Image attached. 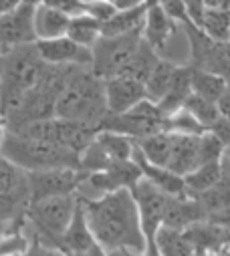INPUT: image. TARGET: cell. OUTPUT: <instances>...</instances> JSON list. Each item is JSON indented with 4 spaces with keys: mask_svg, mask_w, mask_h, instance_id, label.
<instances>
[{
    "mask_svg": "<svg viewBox=\"0 0 230 256\" xmlns=\"http://www.w3.org/2000/svg\"><path fill=\"white\" fill-rule=\"evenodd\" d=\"M75 256H109V250H107L103 244L95 242L91 248H87L85 252H81V254H75Z\"/></svg>",
    "mask_w": 230,
    "mask_h": 256,
    "instance_id": "obj_43",
    "label": "cell"
},
{
    "mask_svg": "<svg viewBox=\"0 0 230 256\" xmlns=\"http://www.w3.org/2000/svg\"><path fill=\"white\" fill-rule=\"evenodd\" d=\"M194 256H210V254H206V252H196Z\"/></svg>",
    "mask_w": 230,
    "mask_h": 256,
    "instance_id": "obj_51",
    "label": "cell"
},
{
    "mask_svg": "<svg viewBox=\"0 0 230 256\" xmlns=\"http://www.w3.org/2000/svg\"><path fill=\"white\" fill-rule=\"evenodd\" d=\"M200 28L214 40H230V10L206 8Z\"/></svg>",
    "mask_w": 230,
    "mask_h": 256,
    "instance_id": "obj_33",
    "label": "cell"
},
{
    "mask_svg": "<svg viewBox=\"0 0 230 256\" xmlns=\"http://www.w3.org/2000/svg\"><path fill=\"white\" fill-rule=\"evenodd\" d=\"M154 238L158 242L162 256H194L198 252L194 242L186 234V230H180V228L162 226Z\"/></svg>",
    "mask_w": 230,
    "mask_h": 256,
    "instance_id": "obj_22",
    "label": "cell"
},
{
    "mask_svg": "<svg viewBox=\"0 0 230 256\" xmlns=\"http://www.w3.org/2000/svg\"><path fill=\"white\" fill-rule=\"evenodd\" d=\"M210 132H212L224 146H230V119H226V117L220 115V119L210 127Z\"/></svg>",
    "mask_w": 230,
    "mask_h": 256,
    "instance_id": "obj_40",
    "label": "cell"
},
{
    "mask_svg": "<svg viewBox=\"0 0 230 256\" xmlns=\"http://www.w3.org/2000/svg\"><path fill=\"white\" fill-rule=\"evenodd\" d=\"M166 132L170 134H180V136H202L208 130L188 111V109H180L174 115H170L166 121Z\"/></svg>",
    "mask_w": 230,
    "mask_h": 256,
    "instance_id": "obj_31",
    "label": "cell"
},
{
    "mask_svg": "<svg viewBox=\"0 0 230 256\" xmlns=\"http://www.w3.org/2000/svg\"><path fill=\"white\" fill-rule=\"evenodd\" d=\"M0 154L10 160L24 172L52 170V168H75L79 170V154L56 146L52 142L32 140L6 130V136L0 144Z\"/></svg>",
    "mask_w": 230,
    "mask_h": 256,
    "instance_id": "obj_3",
    "label": "cell"
},
{
    "mask_svg": "<svg viewBox=\"0 0 230 256\" xmlns=\"http://www.w3.org/2000/svg\"><path fill=\"white\" fill-rule=\"evenodd\" d=\"M105 81V97L109 113H126L144 99H148L146 83L132 79L128 75H115Z\"/></svg>",
    "mask_w": 230,
    "mask_h": 256,
    "instance_id": "obj_12",
    "label": "cell"
},
{
    "mask_svg": "<svg viewBox=\"0 0 230 256\" xmlns=\"http://www.w3.org/2000/svg\"><path fill=\"white\" fill-rule=\"evenodd\" d=\"M71 24V16L54 10L46 4H38L34 8V32L36 40H52V38H61L67 36Z\"/></svg>",
    "mask_w": 230,
    "mask_h": 256,
    "instance_id": "obj_18",
    "label": "cell"
},
{
    "mask_svg": "<svg viewBox=\"0 0 230 256\" xmlns=\"http://www.w3.org/2000/svg\"><path fill=\"white\" fill-rule=\"evenodd\" d=\"M144 24H146V0L134 8L118 10L109 20H105L103 22V36L144 32Z\"/></svg>",
    "mask_w": 230,
    "mask_h": 256,
    "instance_id": "obj_20",
    "label": "cell"
},
{
    "mask_svg": "<svg viewBox=\"0 0 230 256\" xmlns=\"http://www.w3.org/2000/svg\"><path fill=\"white\" fill-rule=\"evenodd\" d=\"M22 2H26V4H32V6H38L42 0H22Z\"/></svg>",
    "mask_w": 230,
    "mask_h": 256,
    "instance_id": "obj_50",
    "label": "cell"
},
{
    "mask_svg": "<svg viewBox=\"0 0 230 256\" xmlns=\"http://www.w3.org/2000/svg\"><path fill=\"white\" fill-rule=\"evenodd\" d=\"M138 148L142 150V154L156 166L168 168L170 158H172V148H174V134L170 132H160L156 136L144 138L138 142Z\"/></svg>",
    "mask_w": 230,
    "mask_h": 256,
    "instance_id": "obj_25",
    "label": "cell"
},
{
    "mask_svg": "<svg viewBox=\"0 0 230 256\" xmlns=\"http://www.w3.org/2000/svg\"><path fill=\"white\" fill-rule=\"evenodd\" d=\"M36 48L46 65H67V67H89L93 65V48L81 46L69 36L36 40Z\"/></svg>",
    "mask_w": 230,
    "mask_h": 256,
    "instance_id": "obj_10",
    "label": "cell"
},
{
    "mask_svg": "<svg viewBox=\"0 0 230 256\" xmlns=\"http://www.w3.org/2000/svg\"><path fill=\"white\" fill-rule=\"evenodd\" d=\"M142 256H162V252H160V248H158L156 238H148V242H146V248H144Z\"/></svg>",
    "mask_w": 230,
    "mask_h": 256,
    "instance_id": "obj_45",
    "label": "cell"
},
{
    "mask_svg": "<svg viewBox=\"0 0 230 256\" xmlns=\"http://www.w3.org/2000/svg\"><path fill=\"white\" fill-rule=\"evenodd\" d=\"M160 52L152 46V44H148L146 40L140 44V48H138V52L134 54V58L130 60V65L124 69V73L122 75H128V77H132V79H138V81H142V83H146L148 79H150V75H152V71L156 69V65L160 62Z\"/></svg>",
    "mask_w": 230,
    "mask_h": 256,
    "instance_id": "obj_27",
    "label": "cell"
},
{
    "mask_svg": "<svg viewBox=\"0 0 230 256\" xmlns=\"http://www.w3.org/2000/svg\"><path fill=\"white\" fill-rule=\"evenodd\" d=\"M132 160L140 166L144 178H148L152 184H156L160 190H164L166 194H170V196H184V194H188L186 182H184L182 176L174 174V172L168 170V168H162V166L152 164V162L142 154V150H140L138 146H136V152H134V158H132Z\"/></svg>",
    "mask_w": 230,
    "mask_h": 256,
    "instance_id": "obj_14",
    "label": "cell"
},
{
    "mask_svg": "<svg viewBox=\"0 0 230 256\" xmlns=\"http://www.w3.org/2000/svg\"><path fill=\"white\" fill-rule=\"evenodd\" d=\"M30 238H32V242H30V248H28V252L24 256H69L65 250L56 248V246H50V244L42 242L36 236H30Z\"/></svg>",
    "mask_w": 230,
    "mask_h": 256,
    "instance_id": "obj_38",
    "label": "cell"
},
{
    "mask_svg": "<svg viewBox=\"0 0 230 256\" xmlns=\"http://www.w3.org/2000/svg\"><path fill=\"white\" fill-rule=\"evenodd\" d=\"M97 242L95 234L91 232V226H89V220H87V214H85V208L83 204H79L69 228L65 230L63 234V240H61V248L69 254V256H75V254H81L85 252L87 248H91L93 244Z\"/></svg>",
    "mask_w": 230,
    "mask_h": 256,
    "instance_id": "obj_17",
    "label": "cell"
},
{
    "mask_svg": "<svg viewBox=\"0 0 230 256\" xmlns=\"http://www.w3.org/2000/svg\"><path fill=\"white\" fill-rule=\"evenodd\" d=\"M200 136H180L174 134V148H172V158L168 170L178 176H188L196 168H200V154H198Z\"/></svg>",
    "mask_w": 230,
    "mask_h": 256,
    "instance_id": "obj_16",
    "label": "cell"
},
{
    "mask_svg": "<svg viewBox=\"0 0 230 256\" xmlns=\"http://www.w3.org/2000/svg\"><path fill=\"white\" fill-rule=\"evenodd\" d=\"M184 4H186L190 20L196 26H202V20H204V14H206V0H184Z\"/></svg>",
    "mask_w": 230,
    "mask_h": 256,
    "instance_id": "obj_39",
    "label": "cell"
},
{
    "mask_svg": "<svg viewBox=\"0 0 230 256\" xmlns=\"http://www.w3.org/2000/svg\"><path fill=\"white\" fill-rule=\"evenodd\" d=\"M67 36L73 38L75 42H79L81 46L93 48L97 44V40L103 36V22H99L97 18L89 16V14H81V16H73Z\"/></svg>",
    "mask_w": 230,
    "mask_h": 256,
    "instance_id": "obj_28",
    "label": "cell"
},
{
    "mask_svg": "<svg viewBox=\"0 0 230 256\" xmlns=\"http://www.w3.org/2000/svg\"><path fill=\"white\" fill-rule=\"evenodd\" d=\"M105 2H109L111 6H115L118 10H126V8H134V6L142 4L144 0H105Z\"/></svg>",
    "mask_w": 230,
    "mask_h": 256,
    "instance_id": "obj_44",
    "label": "cell"
},
{
    "mask_svg": "<svg viewBox=\"0 0 230 256\" xmlns=\"http://www.w3.org/2000/svg\"><path fill=\"white\" fill-rule=\"evenodd\" d=\"M132 192H134V198L138 202L142 228H144L148 238H154L156 232L164 226V218H166V212L170 208L172 196L166 194L164 190H160L156 184H152L148 178H142Z\"/></svg>",
    "mask_w": 230,
    "mask_h": 256,
    "instance_id": "obj_9",
    "label": "cell"
},
{
    "mask_svg": "<svg viewBox=\"0 0 230 256\" xmlns=\"http://www.w3.org/2000/svg\"><path fill=\"white\" fill-rule=\"evenodd\" d=\"M160 4L162 8L168 12L170 18H174L178 24H188L192 22L190 16H188V10H186V4H184V0H160Z\"/></svg>",
    "mask_w": 230,
    "mask_h": 256,
    "instance_id": "obj_36",
    "label": "cell"
},
{
    "mask_svg": "<svg viewBox=\"0 0 230 256\" xmlns=\"http://www.w3.org/2000/svg\"><path fill=\"white\" fill-rule=\"evenodd\" d=\"M79 204H81L79 194L50 196V198L28 202L26 228L32 232L30 236H36L50 246L61 248L63 234L69 228Z\"/></svg>",
    "mask_w": 230,
    "mask_h": 256,
    "instance_id": "obj_4",
    "label": "cell"
},
{
    "mask_svg": "<svg viewBox=\"0 0 230 256\" xmlns=\"http://www.w3.org/2000/svg\"><path fill=\"white\" fill-rule=\"evenodd\" d=\"M206 8H212V10H230V0H206Z\"/></svg>",
    "mask_w": 230,
    "mask_h": 256,
    "instance_id": "obj_46",
    "label": "cell"
},
{
    "mask_svg": "<svg viewBox=\"0 0 230 256\" xmlns=\"http://www.w3.org/2000/svg\"><path fill=\"white\" fill-rule=\"evenodd\" d=\"M34 8L36 6L22 2L18 8H14L12 12H8L6 16L0 18V40H2L6 50L12 46L36 42Z\"/></svg>",
    "mask_w": 230,
    "mask_h": 256,
    "instance_id": "obj_11",
    "label": "cell"
},
{
    "mask_svg": "<svg viewBox=\"0 0 230 256\" xmlns=\"http://www.w3.org/2000/svg\"><path fill=\"white\" fill-rule=\"evenodd\" d=\"M54 115L101 127L109 115L105 81L97 77L89 67H79L56 99Z\"/></svg>",
    "mask_w": 230,
    "mask_h": 256,
    "instance_id": "obj_2",
    "label": "cell"
},
{
    "mask_svg": "<svg viewBox=\"0 0 230 256\" xmlns=\"http://www.w3.org/2000/svg\"><path fill=\"white\" fill-rule=\"evenodd\" d=\"M40 4H46L54 10H59L67 16H81L87 12V0H42Z\"/></svg>",
    "mask_w": 230,
    "mask_h": 256,
    "instance_id": "obj_35",
    "label": "cell"
},
{
    "mask_svg": "<svg viewBox=\"0 0 230 256\" xmlns=\"http://www.w3.org/2000/svg\"><path fill=\"white\" fill-rule=\"evenodd\" d=\"M144 42V32L120 34V36H101L93 46V65L91 71L101 77L109 79L122 75L130 60L138 52L140 44Z\"/></svg>",
    "mask_w": 230,
    "mask_h": 256,
    "instance_id": "obj_7",
    "label": "cell"
},
{
    "mask_svg": "<svg viewBox=\"0 0 230 256\" xmlns=\"http://www.w3.org/2000/svg\"><path fill=\"white\" fill-rule=\"evenodd\" d=\"M210 256H230V246H224V248H220L218 252H214Z\"/></svg>",
    "mask_w": 230,
    "mask_h": 256,
    "instance_id": "obj_49",
    "label": "cell"
},
{
    "mask_svg": "<svg viewBox=\"0 0 230 256\" xmlns=\"http://www.w3.org/2000/svg\"><path fill=\"white\" fill-rule=\"evenodd\" d=\"M0 194L4 196H18L28 200V178L26 172L14 166L0 154ZM30 202V200H28Z\"/></svg>",
    "mask_w": 230,
    "mask_h": 256,
    "instance_id": "obj_24",
    "label": "cell"
},
{
    "mask_svg": "<svg viewBox=\"0 0 230 256\" xmlns=\"http://www.w3.org/2000/svg\"><path fill=\"white\" fill-rule=\"evenodd\" d=\"M115 12H118V8L111 6L109 2H105V0H87V12L85 14L97 18L99 22L109 20Z\"/></svg>",
    "mask_w": 230,
    "mask_h": 256,
    "instance_id": "obj_37",
    "label": "cell"
},
{
    "mask_svg": "<svg viewBox=\"0 0 230 256\" xmlns=\"http://www.w3.org/2000/svg\"><path fill=\"white\" fill-rule=\"evenodd\" d=\"M109 256H142V252L132 250V248H113L109 250Z\"/></svg>",
    "mask_w": 230,
    "mask_h": 256,
    "instance_id": "obj_48",
    "label": "cell"
},
{
    "mask_svg": "<svg viewBox=\"0 0 230 256\" xmlns=\"http://www.w3.org/2000/svg\"><path fill=\"white\" fill-rule=\"evenodd\" d=\"M81 204L99 244L107 250L132 248L144 252L148 236L142 228L138 202L132 190L109 192L99 198H81Z\"/></svg>",
    "mask_w": 230,
    "mask_h": 256,
    "instance_id": "obj_1",
    "label": "cell"
},
{
    "mask_svg": "<svg viewBox=\"0 0 230 256\" xmlns=\"http://www.w3.org/2000/svg\"><path fill=\"white\" fill-rule=\"evenodd\" d=\"M178 22L170 18L162 8L160 0H146V24H144V40L152 44L158 52L166 48L168 40L174 36Z\"/></svg>",
    "mask_w": 230,
    "mask_h": 256,
    "instance_id": "obj_13",
    "label": "cell"
},
{
    "mask_svg": "<svg viewBox=\"0 0 230 256\" xmlns=\"http://www.w3.org/2000/svg\"><path fill=\"white\" fill-rule=\"evenodd\" d=\"M190 95H192V67L186 62V65H180L178 67V73H176L174 83H172L168 95L158 105L164 111V115L170 117V115H174L176 111L184 109V105H186V101H188Z\"/></svg>",
    "mask_w": 230,
    "mask_h": 256,
    "instance_id": "obj_19",
    "label": "cell"
},
{
    "mask_svg": "<svg viewBox=\"0 0 230 256\" xmlns=\"http://www.w3.org/2000/svg\"><path fill=\"white\" fill-rule=\"evenodd\" d=\"M26 178H28V200L34 202L50 196L79 194L87 174L75 168H52V170L26 172Z\"/></svg>",
    "mask_w": 230,
    "mask_h": 256,
    "instance_id": "obj_8",
    "label": "cell"
},
{
    "mask_svg": "<svg viewBox=\"0 0 230 256\" xmlns=\"http://www.w3.org/2000/svg\"><path fill=\"white\" fill-rule=\"evenodd\" d=\"M218 111H220V115H222V117L230 119V87H228V89H226V93L218 99Z\"/></svg>",
    "mask_w": 230,
    "mask_h": 256,
    "instance_id": "obj_41",
    "label": "cell"
},
{
    "mask_svg": "<svg viewBox=\"0 0 230 256\" xmlns=\"http://www.w3.org/2000/svg\"><path fill=\"white\" fill-rule=\"evenodd\" d=\"M178 67H180L178 62H172L168 58H160V62L156 65V69L152 71L150 79L146 81V93H148L150 101L160 103L168 95L172 83H174V79H176Z\"/></svg>",
    "mask_w": 230,
    "mask_h": 256,
    "instance_id": "obj_23",
    "label": "cell"
},
{
    "mask_svg": "<svg viewBox=\"0 0 230 256\" xmlns=\"http://www.w3.org/2000/svg\"><path fill=\"white\" fill-rule=\"evenodd\" d=\"M166 121L168 117L164 115L160 105L150 99H144L126 113H109L101 125V130L118 132L140 142L144 138L166 132Z\"/></svg>",
    "mask_w": 230,
    "mask_h": 256,
    "instance_id": "obj_6",
    "label": "cell"
},
{
    "mask_svg": "<svg viewBox=\"0 0 230 256\" xmlns=\"http://www.w3.org/2000/svg\"><path fill=\"white\" fill-rule=\"evenodd\" d=\"M220 164H222V176L230 178V146L224 148V154H222Z\"/></svg>",
    "mask_w": 230,
    "mask_h": 256,
    "instance_id": "obj_47",
    "label": "cell"
},
{
    "mask_svg": "<svg viewBox=\"0 0 230 256\" xmlns=\"http://www.w3.org/2000/svg\"><path fill=\"white\" fill-rule=\"evenodd\" d=\"M202 220H206V212H204L202 204L194 196L184 194V196H172L170 208L164 218V226L186 230L192 224L202 222Z\"/></svg>",
    "mask_w": 230,
    "mask_h": 256,
    "instance_id": "obj_15",
    "label": "cell"
},
{
    "mask_svg": "<svg viewBox=\"0 0 230 256\" xmlns=\"http://www.w3.org/2000/svg\"><path fill=\"white\" fill-rule=\"evenodd\" d=\"M220 180H222V164L220 162L204 164V166L196 168L194 172H190L188 176H184L186 190L190 196H198L202 192L214 188Z\"/></svg>",
    "mask_w": 230,
    "mask_h": 256,
    "instance_id": "obj_29",
    "label": "cell"
},
{
    "mask_svg": "<svg viewBox=\"0 0 230 256\" xmlns=\"http://www.w3.org/2000/svg\"><path fill=\"white\" fill-rule=\"evenodd\" d=\"M113 164V160L109 158V154L103 150V146L95 142L79 156V170L85 172V174H99V172H105L109 166Z\"/></svg>",
    "mask_w": 230,
    "mask_h": 256,
    "instance_id": "obj_32",
    "label": "cell"
},
{
    "mask_svg": "<svg viewBox=\"0 0 230 256\" xmlns=\"http://www.w3.org/2000/svg\"><path fill=\"white\" fill-rule=\"evenodd\" d=\"M190 44L188 65L200 71L214 73L230 83V40H214L200 26L188 22L182 26Z\"/></svg>",
    "mask_w": 230,
    "mask_h": 256,
    "instance_id": "obj_5",
    "label": "cell"
},
{
    "mask_svg": "<svg viewBox=\"0 0 230 256\" xmlns=\"http://www.w3.org/2000/svg\"><path fill=\"white\" fill-rule=\"evenodd\" d=\"M97 142L103 146V150L109 154V158L113 162H126L134 158L138 140L118 134V132H111V130H101L97 134Z\"/></svg>",
    "mask_w": 230,
    "mask_h": 256,
    "instance_id": "obj_26",
    "label": "cell"
},
{
    "mask_svg": "<svg viewBox=\"0 0 230 256\" xmlns=\"http://www.w3.org/2000/svg\"><path fill=\"white\" fill-rule=\"evenodd\" d=\"M184 109H188L206 130L210 132V127L220 119V111H218V103H214V101H208V99H204V97H200V95H190L188 97V101H186V105H184Z\"/></svg>",
    "mask_w": 230,
    "mask_h": 256,
    "instance_id": "obj_34",
    "label": "cell"
},
{
    "mask_svg": "<svg viewBox=\"0 0 230 256\" xmlns=\"http://www.w3.org/2000/svg\"><path fill=\"white\" fill-rule=\"evenodd\" d=\"M32 238L26 228V214L0 230V256H24Z\"/></svg>",
    "mask_w": 230,
    "mask_h": 256,
    "instance_id": "obj_21",
    "label": "cell"
},
{
    "mask_svg": "<svg viewBox=\"0 0 230 256\" xmlns=\"http://www.w3.org/2000/svg\"><path fill=\"white\" fill-rule=\"evenodd\" d=\"M228 87H230V83H228Z\"/></svg>",
    "mask_w": 230,
    "mask_h": 256,
    "instance_id": "obj_52",
    "label": "cell"
},
{
    "mask_svg": "<svg viewBox=\"0 0 230 256\" xmlns=\"http://www.w3.org/2000/svg\"><path fill=\"white\" fill-rule=\"evenodd\" d=\"M20 4H22V0H0V18L12 12L14 8H18Z\"/></svg>",
    "mask_w": 230,
    "mask_h": 256,
    "instance_id": "obj_42",
    "label": "cell"
},
{
    "mask_svg": "<svg viewBox=\"0 0 230 256\" xmlns=\"http://www.w3.org/2000/svg\"><path fill=\"white\" fill-rule=\"evenodd\" d=\"M226 89H228V81H224L222 77L192 67V93L194 95H200L208 101L218 103V99L226 93Z\"/></svg>",
    "mask_w": 230,
    "mask_h": 256,
    "instance_id": "obj_30",
    "label": "cell"
}]
</instances>
